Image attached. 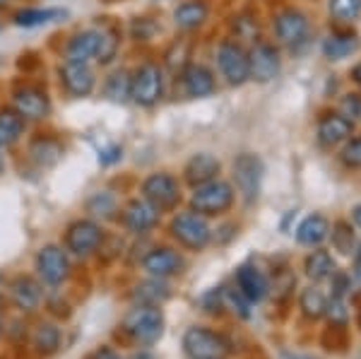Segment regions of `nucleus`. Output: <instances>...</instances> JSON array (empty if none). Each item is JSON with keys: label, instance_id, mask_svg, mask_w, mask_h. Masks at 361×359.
<instances>
[{"label": "nucleus", "instance_id": "13", "mask_svg": "<svg viewBox=\"0 0 361 359\" xmlns=\"http://www.w3.org/2000/svg\"><path fill=\"white\" fill-rule=\"evenodd\" d=\"M61 85L63 90L68 92L70 97L75 99H85L94 92V85H97V78H94V71H92L87 63H73V61H66L61 66Z\"/></svg>", "mask_w": 361, "mask_h": 359}, {"label": "nucleus", "instance_id": "48", "mask_svg": "<svg viewBox=\"0 0 361 359\" xmlns=\"http://www.w3.org/2000/svg\"><path fill=\"white\" fill-rule=\"evenodd\" d=\"M3 166H5V162H3V154H0V174H3Z\"/></svg>", "mask_w": 361, "mask_h": 359}, {"label": "nucleus", "instance_id": "5", "mask_svg": "<svg viewBox=\"0 0 361 359\" xmlns=\"http://www.w3.org/2000/svg\"><path fill=\"white\" fill-rule=\"evenodd\" d=\"M164 97V71L157 63H142L130 75V99L142 109H152Z\"/></svg>", "mask_w": 361, "mask_h": 359}, {"label": "nucleus", "instance_id": "34", "mask_svg": "<svg viewBox=\"0 0 361 359\" xmlns=\"http://www.w3.org/2000/svg\"><path fill=\"white\" fill-rule=\"evenodd\" d=\"M87 210L94 217L111 219L116 217V212H118V198H116L111 190H99V193H94L87 200Z\"/></svg>", "mask_w": 361, "mask_h": 359}, {"label": "nucleus", "instance_id": "2", "mask_svg": "<svg viewBox=\"0 0 361 359\" xmlns=\"http://www.w3.org/2000/svg\"><path fill=\"white\" fill-rule=\"evenodd\" d=\"M234 198H236L234 186L229 181H222V178H214V181H207L202 186L193 188L190 210L202 217H219L231 210Z\"/></svg>", "mask_w": 361, "mask_h": 359}, {"label": "nucleus", "instance_id": "27", "mask_svg": "<svg viewBox=\"0 0 361 359\" xmlns=\"http://www.w3.org/2000/svg\"><path fill=\"white\" fill-rule=\"evenodd\" d=\"M304 270L306 275L311 277L313 282H325L330 280V277L335 275L337 265H335V258L330 256L328 251H323V248H316V251H311L304 260Z\"/></svg>", "mask_w": 361, "mask_h": 359}, {"label": "nucleus", "instance_id": "28", "mask_svg": "<svg viewBox=\"0 0 361 359\" xmlns=\"http://www.w3.org/2000/svg\"><path fill=\"white\" fill-rule=\"evenodd\" d=\"M27 121L15 109H0V150L13 147L25 135Z\"/></svg>", "mask_w": 361, "mask_h": 359}, {"label": "nucleus", "instance_id": "4", "mask_svg": "<svg viewBox=\"0 0 361 359\" xmlns=\"http://www.w3.org/2000/svg\"><path fill=\"white\" fill-rule=\"evenodd\" d=\"M169 231H171V236L178 241V246L188 248V251H202V248H207L209 241H212V229H209L207 217L197 215L193 210L178 212V215L171 219Z\"/></svg>", "mask_w": 361, "mask_h": 359}, {"label": "nucleus", "instance_id": "24", "mask_svg": "<svg viewBox=\"0 0 361 359\" xmlns=\"http://www.w3.org/2000/svg\"><path fill=\"white\" fill-rule=\"evenodd\" d=\"M330 236V222L323 215H308L296 227V241L306 248H318Z\"/></svg>", "mask_w": 361, "mask_h": 359}, {"label": "nucleus", "instance_id": "1", "mask_svg": "<svg viewBox=\"0 0 361 359\" xmlns=\"http://www.w3.org/2000/svg\"><path fill=\"white\" fill-rule=\"evenodd\" d=\"M166 318L161 306H145L135 304V309L123 318V331L130 335L133 343L142 347H152L161 340L164 335Z\"/></svg>", "mask_w": 361, "mask_h": 359}, {"label": "nucleus", "instance_id": "22", "mask_svg": "<svg viewBox=\"0 0 361 359\" xmlns=\"http://www.w3.org/2000/svg\"><path fill=\"white\" fill-rule=\"evenodd\" d=\"M99 46V29H85L78 32L66 46V61L73 63H90L97 56Z\"/></svg>", "mask_w": 361, "mask_h": 359}, {"label": "nucleus", "instance_id": "49", "mask_svg": "<svg viewBox=\"0 0 361 359\" xmlns=\"http://www.w3.org/2000/svg\"><path fill=\"white\" fill-rule=\"evenodd\" d=\"M0 328H3V309H0Z\"/></svg>", "mask_w": 361, "mask_h": 359}, {"label": "nucleus", "instance_id": "40", "mask_svg": "<svg viewBox=\"0 0 361 359\" xmlns=\"http://www.w3.org/2000/svg\"><path fill=\"white\" fill-rule=\"evenodd\" d=\"M200 304H202V309H205L207 314H217V311H222L224 309V287L207 292L205 297L200 299Z\"/></svg>", "mask_w": 361, "mask_h": 359}, {"label": "nucleus", "instance_id": "9", "mask_svg": "<svg viewBox=\"0 0 361 359\" xmlns=\"http://www.w3.org/2000/svg\"><path fill=\"white\" fill-rule=\"evenodd\" d=\"M217 66L222 78L231 87L248 83V51L236 42H222L217 49Z\"/></svg>", "mask_w": 361, "mask_h": 359}, {"label": "nucleus", "instance_id": "12", "mask_svg": "<svg viewBox=\"0 0 361 359\" xmlns=\"http://www.w3.org/2000/svg\"><path fill=\"white\" fill-rule=\"evenodd\" d=\"M183 268H185L183 256H180L176 248H169V246H157L142 258L145 273L149 277H159V280H169L173 275H180Z\"/></svg>", "mask_w": 361, "mask_h": 359}, {"label": "nucleus", "instance_id": "25", "mask_svg": "<svg viewBox=\"0 0 361 359\" xmlns=\"http://www.w3.org/2000/svg\"><path fill=\"white\" fill-rule=\"evenodd\" d=\"M209 15V8L205 0H185L180 3L176 10H173V25L183 32H190V29H197L205 25Z\"/></svg>", "mask_w": 361, "mask_h": 359}, {"label": "nucleus", "instance_id": "38", "mask_svg": "<svg viewBox=\"0 0 361 359\" xmlns=\"http://www.w3.org/2000/svg\"><path fill=\"white\" fill-rule=\"evenodd\" d=\"M224 306L226 309H231L236 316H241V318H250V304L246 297H243L241 292L234 287V289H224Z\"/></svg>", "mask_w": 361, "mask_h": 359}, {"label": "nucleus", "instance_id": "47", "mask_svg": "<svg viewBox=\"0 0 361 359\" xmlns=\"http://www.w3.org/2000/svg\"><path fill=\"white\" fill-rule=\"evenodd\" d=\"M354 263H361V244L357 248V253H354Z\"/></svg>", "mask_w": 361, "mask_h": 359}, {"label": "nucleus", "instance_id": "10", "mask_svg": "<svg viewBox=\"0 0 361 359\" xmlns=\"http://www.w3.org/2000/svg\"><path fill=\"white\" fill-rule=\"evenodd\" d=\"M37 273L44 285L61 287L70 277V258L61 246L49 244L37 253Z\"/></svg>", "mask_w": 361, "mask_h": 359}, {"label": "nucleus", "instance_id": "21", "mask_svg": "<svg viewBox=\"0 0 361 359\" xmlns=\"http://www.w3.org/2000/svg\"><path fill=\"white\" fill-rule=\"evenodd\" d=\"M10 299H13V304L22 314H32V311H37L39 306H42V299H44L42 285H39L34 277H27V275L15 277L13 285H10Z\"/></svg>", "mask_w": 361, "mask_h": 359}, {"label": "nucleus", "instance_id": "50", "mask_svg": "<svg viewBox=\"0 0 361 359\" xmlns=\"http://www.w3.org/2000/svg\"><path fill=\"white\" fill-rule=\"evenodd\" d=\"M5 3H8V0H0V8H3V5H5Z\"/></svg>", "mask_w": 361, "mask_h": 359}, {"label": "nucleus", "instance_id": "37", "mask_svg": "<svg viewBox=\"0 0 361 359\" xmlns=\"http://www.w3.org/2000/svg\"><path fill=\"white\" fill-rule=\"evenodd\" d=\"M330 15L340 22H354L361 15V0H330Z\"/></svg>", "mask_w": 361, "mask_h": 359}, {"label": "nucleus", "instance_id": "7", "mask_svg": "<svg viewBox=\"0 0 361 359\" xmlns=\"http://www.w3.org/2000/svg\"><path fill=\"white\" fill-rule=\"evenodd\" d=\"M104 239H106V234L97 219H78L66 231V251L78 258H87L102 248Z\"/></svg>", "mask_w": 361, "mask_h": 359}, {"label": "nucleus", "instance_id": "32", "mask_svg": "<svg viewBox=\"0 0 361 359\" xmlns=\"http://www.w3.org/2000/svg\"><path fill=\"white\" fill-rule=\"evenodd\" d=\"M325 306H328V297H325V292L316 285L306 287L304 292H301L299 297V309L301 314L306 318H311V321H318V318L325 316Z\"/></svg>", "mask_w": 361, "mask_h": 359}, {"label": "nucleus", "instance_id": "8", "mask_svg": "<svg viewBox=\"0 0 361 359\" xmlns=\"http://www.w3.org/2000/svg\"><path fill=\"white\" fill-rule=\"evenodd\" d=\"M142 198L152 202L159 212H171L180 202V183L166 171L149 174L142 181Z\"/></svg>", "mask_w": 361, "mask_h": 359}, {"label": "nucleus", "instance_id": "42", "mask_svg": "<svg viewBox=\"0 0 361 359\" xmlns=\"http://www.w3.org/2000/svg\"><path fill=\"white\" fill-rule=\"evenodd\" d=\"M121 159H123V147H118V145H109L106 150L99 152V164H104V166H111Z\"/></svg>", "mask_w": 361, "mask_h": 359}, {"label": "nucleus", "instance_id": "44", "mask_svg": "<svg viewBox=\"0 0 361 359\" xmlns=\"http://www.w3.org/2000/svg\"><path fill=\"white\" fill-rule=\"evenodd\" d=\"M130 359H157V355H154V352H149V350H140Z\"/></svg>", "mask_w": 361, "mask_h": 359}, {"label": "nucleus", "instance_id": "45", "mask_svg": "<svg viewBox=\"0 0 361 359\" xmlns=\"http://www.w3.org/2000/svg\"><path fill=\"white\" fill-rule=\"evenodd\" d=\"M352 219H354V224H357V227H361V205H357L352 210Z\"/></svg>", "mask_w": 361, "mask_h": 359}, {"label": "nucleus", "instance_id": "51", "mask_svg": "<svg viewBox=\"0 0 361 359\" xmlns=\"http://www.w3.org/2000/svg\"><path fill=\"white\" fill-rule=\"evenodd\" d=\"M0 32H3V22H0Z\"/></svg>", "mask_w": 361, "mask_h": 359}, {"label": "nucleus", "instance_id": "14", "mask_svg": "<svg viewBox=\"0 0 361 359\" xmlns=\"http://www.w3.org/2000/svg\"><path fill=\"white\" fill-rule=\"evenodd\" d=\"M15 111L25 121H44L51 114V99L44 90L34 85H25L20 90H15L13 95Z\"/></svg>", "mask_w": 361, "mask_h": 359}, {"label": "nucleus", "instance_id": "46", "mask_svg": "<svg viewBox=\"0 0 361 359\" xmlns=\"http://www.w3.org/2000/svg\"><path fill=\"white\" fill-rule=\"evenodd\" d=\"M352 78H354V83H357V85H361V63H359V66H357V68H354V71H352Z\"/></svg>", "mask_w": 361, "mask_h": 359}, {"label": "nucleus", "instance_id": "41", "mask_svg": "<svg viewBox=\"0 0 361 359\" xmlns=\"http://www.w3.org/2000/svg\"><path fill=\"white\" fill-rule=\"evenodd\" d=\"M342 114H345L349 121L361 118V95H347L345 99H342Z\"/></svg>", "mask_w": 361, "mask_h": 359}, {"label": "nucleus", "instance_id": "16", "mask_svg": "<svg viewBox=\"0 0 361 359\" xmlns=\"http://www.w3.org/2000/svg\"><path fill=\"white\" fill-rule=\"evenodd\" d=\"M180 85H183L185 97H190V99H205L217 90L214 73L202 63H188L180 73Z\"/></svg>", "mask_w": 361, "mask_h": 359}, {"label": "nucleus", "instance_id": "19", "mask_svg": "<svg viewBox=\"0 0 361 359\" xmlns=\"http://www.w3.org/2000/svg\"><path fill=\"white\" fill-rule=\"evenodd\" d=\"M236 289L248 299L250 304H260L270 292V282L265 273L255 265H241L236 270Z\"/></svg>", "mask_w": 361, "mask_h": 359}, {"label": "nucleus", "instance_id": "36", "mask_svg": "<svg viewBox=\"0 0 361 359\" xmlns=\"http://www.w3.org/2000/svg\"><path fill=\"white\" fill-rule=\"evenodd\" d=\"M104 95H106L111 102L130 99V73H128V71H116L114 75H109L106 85H104Z\"/></svg>", "mask_w": 361, "mask_h": 359}, {"label": "nucleus", "instance_id": "3", "mask_svg": "<svg viewBox=\"0 0 361 359\" xmlns=\"http://www.w3.org/2000/svg\"><path fill=\"white\" fill-rule=\"evenodd\" d=\"M231 174H234V186L238 190V195H241L246 205H253L260 195V186H263V176H265L263 159L253 152L236 154L234 164H231Z\"/></svg>", "mask_w": 361, "mask_h": 359}, {"label": "nucleus", "instance_id": "20", "mask_svg": "<svg viewBox=\"0 0 361 359\" xmlns=\"http://www.w3.org/2000/svg\"><path fill=\"white\" fill-rule=\"evenodd\" d=\"M306 32H308V20L301 10L289 8L275 17V34L279 44H287V46L299 44L306 37Z\"/></svg>", "mask_w": 361, "mask_h": 359}, {"label": "nucleus", "instance_id": "29", "mask_svg": "<svg viewBox=\"0 0 361 359\" xmlns=\"http://www.w3.org/2000/svg\"><path fill=\"white\" fill-rule=\"evenodd\" d=\"M63 17H66V13L58 8H27L15 15V25L25 27V29H34V27H44V25H51V22H58V20H63Z\"/></svg>", "mask_w": 361, "mask_h": 359}, {"label": "nucleus", "instance_id": "18", "mask_svg": "<svg viewBox=\"0 0 361 359\" xmlns=\"http://www.w3.org/2000/svg\"><path fill=\"white\" fill-rule=\"evenodd\" d=\"M219 171H222V164H219V159L214 157V154L197 152L188 162H185L183 178H185V183H188V186L195 188V186H202V183L219 178Z\"/></svg>", "mask_w": 361, "mask_h": 359}, {"label": "nucleus", "instance_id": "23", "mask_svg": "<svg viewBox=\"0 0 361 359\" xmlns=\"http://www.w3.org/2000/svg\"><path fill=\"white\" fill-rule=\"evenodd\" d=\"M169 299H171V287H169L166 280H159V277H149V280L140 282V285L133 289V302L135 304L164 306Z\"/></svg>", "mask_w": 361, "mask_h": 359}, {"label": "nucleus", "instance_id": "31", "mask_svg": "<svg viewBox=\"0 0 361 359\" xmlns=\"http://www.w3.org/2000/svg\"><path fill=\"white\" fill-rule=\"evenodd\" d=\"M29 154H32V159L37 162L39 166H54L56 162L63 157V145L58 142L56 138L39 135L37 140L32 142V147H29Z\"/></svg>", "mask_w": 361, "mask_h": 359}, {"label": "nucleus", "instance_id": "39", "mask_svg": "<svg viewBox=\"0 0 361 359\" xmlns=\"http://www.w3.org/2000/svg\"><path fill=\"white\" fill-rule=\"evenodd\" d=\"M342 162L347 166H354V169H361V138H354L345 145L342 150Z\"/></svg>", "mask_w": 361, "mask_h": 359}, {"label": "nucleus", "instance_id": "11", "mask_svg": "<svg viewBox=\"0 0 361 359\" xmlns=\"http://www.w3.org/2000/svg\"><path fill=\"white\" fill-rule=\"evenodd\" d=\"M279 68H282V58L275 46L258 44L248 51V78L255 83H272L279 75Z\"/></svg>", "mask_w": 361, "mask_h": 359}, {"label": "nucleus", "instance_id": "15", "mask_svg": "<svg viewBox=\"0 0 361 359\" xmlns=\"http://www.w3.org/2000/svg\"><path fill=\"white\" fill-rule=\"evenodd\" d=\"M159 217H161V212L157 210L152 202H147L145 198L130 200L126 205V210H123L126 229L130 231V234H137V236L152 231L157 224H159Z\"/></svg>", "mask_w": 361, "mask_h": 359}, {"label": "nucleus", "instance_id": "17", "mask_svg": "<svg viewBox=\"0 0 361 359\" xmlns=\"http://www.w3.org/2000/svg\"><path fill=\"white\" fill-rule=\"evenodd\" d=\"M318 142L323 147H337L340 142H345L352 138L354 133V121H349L345 114H325L318 121Z\"/></svg>", "mask_w": 361, "mask_h": 359}, {"label": "nucleus", "instance_id": "6", "mask_svg": "<svg viewBox=\"0 0 361 359\" xmlns=\"http://www.w3.org/2000/svg\"><path fill=\"white\" fill-rule=\"evenodd\" d=\"M183 352L188 359H226L229 343L212 328L190 326L183 335Z\"/></svg>", "mask_w": 361, "mask_h": 359}, {"label": "nucleus", "instance_id": "26", "mask_svg": "<svg viewBox=\"0 0 361 359\" xmlns=\"http://www.w3.org/2000/svg\"><path fill=\"white\" fill-rule=\"evenodd\" d=\"M357 49H359V37L352 32L330 34L323 42V56L328 61H345L352 54H357Z\"/></svg>", "mask_w": 361, "mask_h": 359}, {"label": "nucleus", "instance_id": "43", "mask_svg": "<svg viewBox=\"0 0 361 359\" xmlns=\"http://www.w3.org/2000/svg\"><path fill=\"white\" fill-rule=\"evenodd\" d=\"M92 359H123V357H121L114 347L104 345V347H99V350L94 352V357H92Z\"/></svg>", "mask_w": 361, "mask_h": 359}, {"label": "nucleus", "instance_id": "33", "mask_svg": "<svg viewBox=\"0 0 361 359\" xmlns=\"http://www.w3.org/2000/svg\"><path fill=\"white\" fill-rule=\"evenodd\" d=\"M328 239H333L335 251H340L342 256H352V253L357 251V234H354L352 224L345 222V219H340V222H335L333 227H330Z\"/></svg>", "mask_w": 361, "mask_h": 359}, {"label": "nucleus", "instance_id": "30", "mask_svg": "<svg viewBox=\"0 0 361 359\" xmlns=\"http://www.w3.org/2000/svg\"><path fill=\"white\" fill-rule=\"evenodd\" d=\"M32 345L39 355L51 357L61 350V328L56 323H39L32 335Z\"/></svg>", "mask_w": 361, "mask_h": 359}, {"label": "nucleus", "instance_id": "35", "mask_svg": "<svg viewBox=\"0 0 361 359\" xmlns=\"http://www.w3.org/2000/svg\"><path fill=\"white\" fill-rule=\"evenodd\" d=\"M118 44H121V39L116 29L106 27L99 32V46H97V56H94L99 66H109V63L114 61L116 54H118Z\"/></svg>", "mask_w": 361, "mask_h": 359}]
</instances>
